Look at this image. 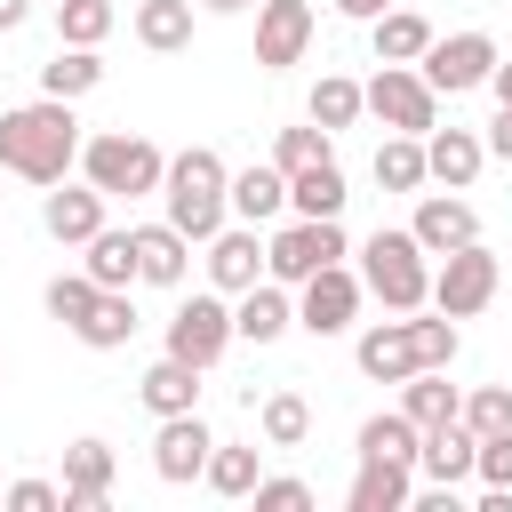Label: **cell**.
<instances>
[{"instance_id":"obj_30","label":"cell","mask_w":512,"mask_h":512,"mask_svg":"<svg viewBox=\"0 0 512 512\" xmlns=\"http://www.w3.org/2000/svg\"><path fill=\"white\" fill-rule=\"evenodd\" d=\"M80 272H88L96 288H128V280H136V224H128V232L104 224V232L88 240V264H80Z\"/></svg>"},{"instance_id":"obj_3","label":"cell","mask_w":512,"mask_h":512,"mask_svg":"<svg viewBox=\"0 0 512 512\" xmlns=\"http://www.w3.org/2000/svg\"><path fill=\"white\" fill-rule=\"evenodd\" d=\"M360 288L384 304V312H424L432 304V256L416 232H368L360 248Z\"/></svg>"},{"instance_id":"obj_49","label":"cell","mask_w":512,"mask_h":512,"mask_svg":"<svg viewBox=\"0 0 512 512\" xmlns=\"http://www.w3.org/2000/svg\"><path fill=\"white\" fill-rule=\"evenodd\" d=\"M200 8H216V16H240V8H248V0H200Z\"/></svg>"},{"instance_id":"obj_15","label":"cell","mask_w":512,"mask_h":512,"mask_svg":"<svg viewBox=\"0 0 512 512\" xmlns=\"http://www.w3.org/2000/svg\"><path fill=\"white\" fill-rule=\"evenodd\" d=\"M416 472L424 480H440V488H456V480H472L480 472V432L456 416V424H432L424 432V448H416Z\"/></svg>"},{"instance_id":"obj_9","label":"cell","mask_w":512,"mask_h":512,"mask_svg":"<svg viewBox=\"0 0 512 512\" xmlns=\"http://www.w3.org/2000/svg\"><path fill=\"white\" fill-rule=\"evenodd\" d=\"M496 64H504V56H496V40H488V32H448V40L432 32V48L416 56V72H424V80H432L440 96L488 88V72H496Z\"/></svg>"},{"instance_id":"obj_16","label":"cell","mask_w":512,"mask_h":512,"mask_svg":"<svg viewBox=\"0 0 512 512\" xmlns=\"http://www.w3.org/2000/svg\"><path fill=\"white\" fill-rule=\"evenodd\" d=\"M40 224H48L64 248H88V240L104 232V192H96V184H56V192L40 200Z\"/></svg>"},{"instance_id":"obj_28","label":"cell","mask_w":512,"mask_h":512,"mask_svg":"<svg viewBox=\"0 0 512 512\" xmlns=\"http://www.w3.org/2000/svg\"><path fill=\"white\" fill-rule=\"evenodd\" d=\"M72 336H80L88 352H120V344L136 336V304H128V288H104V296H96V312H88Z\"/></svg>"},{"instance_id":"obj_2","label":"cell","mask_w":512,"mask_h":512,"mask_svg":"<svg viewBox=\"0 0 512 512\" xmlns=\"http://www.w3.org/2000/svg\"><path fill=\"white\" fill-rule=\"evenodd\" d=\"M160 200H168V224H176L184 240H216V232H224V216H232V168H224L208 144H192V152H176V160H168Z\"/></svg>"},{"instance_id":"obj_33","label":"cell","mask_w":512,"mask_h":512,"mask_svg":"<svg viewBox=\"0 0 512 512\" xmlns=\"http://www.w3.org/2000/svg\"><path fill=\"white\" fill-rule=\"evenodd\" d=\"M416 448H424V432L408 424V408H392V416H368V424H360V456H384V464H416Z\"/></svg>"},{"instance_id":"obj_40","label":"cell","mask_w":512,"mask_h":512,"mask_svg":"<svg viewBox=\"0 0 512 512\" xmlns=\"http://www.w3.org/2000/svg\"><path fill=\"white\" fill-rule=\"evenodd\" d=\"M408 336H416V368H448L456 360V320L440 312V320H416L408 312Z\"/></svg>"},{"instance_id":"obj_44","label":"cell","mask_w":512,"mask_h":512,"mask_svg":"<svg viewBox=\"0 0 512 512\" xmlns=\"http://www.w3.org/2000/svg\"><path fill=\"white\" fill-rule=\"evenodd\" d=\"M8 512H64V488H48V480H16V488H8Z\"/></svg>"},{"instance_id":"obj_36","label":"cell","mask_w":512,"mask_h":512,"mask_svg":"<svg viewBox=\"0 0 512 512\" xmlns=\"http://www.w3.org/2000/svg\"><path fill=\"white\" fill-rule=\"evenodd\" d=\"M360 112H368V96H360V80H344V72H328V80L312 88V120H320L328 136H336V128H352Z\"/></svg>"},{"instance_id":"obj_23","label":"cell","mask_w":512,"mask_h":512,"mask_svg":"<svg viewBox=\"0 0 512 512\" xmlns=\"http://www.w3.org/2000/svg\"><path fill=\"white\" fill-rule=\"evenodd\" d=\"M136 392H144V408H152V416H184V408H200V368H192V360H176V352H160V360L144 368V384H136Z\"/></svg>"},{"instance_id":"obj_31","label":"cell","mask_w":512,"mask_h":512,"mask_svg":"<svg viewBox=\"0 0 512 512\" xmlns=\"http://www.w3.org/2000/svg\"><path fill=\"white\" fill-rule=\"evenodd\" d=\"M136 40L160 48V56L192 48V0H144V8H136Z\"/></svg>"},{"instance_id":"obj_25","label":"cell","mask_w":512,"mask_h":512,"mask_svg":"<svg viewBox=\"0 0 512 512\" xmlns=\"http://www.w3.org/2000/svg\"><path fill=\"white\" fill-rule=\"evenodd\" d=\"M344 200H352V192H344V168H336V160H312V168L288 176V208H296V216H344Z\"/></svg>"},{"instance_id":"obj_29","label":"cell","mask_w":512,"mask_h":512,"mask_svg":"<svg viewBox=\"0 0 512 512\" xmlns=\"http://www.w3.org/2000/svg\"><path fill=\"white\" fill-rule=\"evenodd\" d=\"M96 80H104L96 48H56V56L40 64V96H64V104H80V96H88Z\"/></svg>"},{"instance_id":"obj_47","label":"cell","mask_w":512,"mask_h":512,"mask_svg":"<svg viewBox=\"0 0 512 512\" xmlns=\"http://www.w3.org/2000/svg\"><path fill=\"white\" fill-rule=\"evenodd\" d=\"M24 16H32V0H0V32H16Z\"/></svg>"},{"instance_id":"obj_34","label":"cell","mask_w":512,"mask_h":512,"mask_svg":"<svg viewBox=\"0 0 512 512\" xmlns=\"http://www.w3.org/2000/svg\"><path fill=\"white\" fill-rule=\"evenodd\" d=\"M256 424H264V440H272V448H304V432H312V408H304V392H264Z\"/></svg>"},{"instance_id":"obj_1","label":"cell","mask_w":512,"mask_h":512,"mask_svg":"<svg viewBox=\"0 0 512 512\" xmlns=\"http://www.w3.org/2000/svg\"><path fill=\"white\" fill-rule=\"evenodd\" d=\"M80 120L64 96H32V104H8L0 112V168L24 176V184H64V168L80 160Z\"/></svg>"},{"instance_id":"obj_26","label":"cell","mask_w":512,"mask_h":512,"mask_svg":"<svg viewBox=\"0 0 512 512\" xmlns=\"http://www.w3.org/2000/svg\"><path fill=\"white\" fill-rule=\"evenodd\" d=\"M400 408H408V424H416V432H432V424H456V416H464V400H456V384H440V368H416V376L400 384Z\"/></svg>"},{"instance_id":"obj_14","label":"cell","mask_w":512,"mask_h":512,"mask_svg":"<svg viewBox=\"0 0 512 512\" xmlns=\"http://www.w3.org/2000/svg\"><path fill=\"white\" fill-rule=\"evenodd\" d=\"M208 280H216L224 296L256 288V280H264V232H256V224H224V232L208 240Z\"/></svg>"},{"instance_id":"obj_21","label":"cell","mask_w":512,"mask_h":512,"mask_svg":"<svg viewBox=\"0 0 512 512\" xmlns=\"http://www.w3.org/2000/svg\"><path fill=\"white\" fill-rule=\"evenodd\" d=\"M480 160H488V136H472V128H432V136H424V168H432V184H448V192H464V184L480 176Z\"/></svg>"},{"instance_id":"obj_39","label":"cell","mask_w":512,"mask_h":512,"mask_svg":"<svg viewBox=\"0 0 512 512\" xmlns=\"http://www.w3.org/2000/svg\"><path fill=\"white\" fill-rule=\"evenodd\" d=\"M272 160L296 176V168H312V160H336V144H328V128L312 120V128H280V144H272Z\"/></svg>"},{"instance_id":"obj_11","label":"cell","mask_w":512,"mask_h":512,"mask_svg":"<svg viewBox=\"0 0 512 512\" xmlns=\"http://www.w3.org/2000/svg\"><path fill=\"white\" fill-rule=\"evenodd\" d=\"M304 48H312V0H264L256 8V64L288 72V64H304Z\"/></svg>"},{"instance_id":"obj_51","label":"cell","mask_w":512,"mask_h":512,"mask_svg":"<svg viewBox=\"0 0 512 512\" xmlns=\"http://www.w3.org/2000/svg\"><path fill=\"white\" fill-rule=\"evenodd\" d=\"M0 200H8V192H0Z\"/></svg>"},{"instance_id":"obj_5","label":"cell","mask_w":512,"mask_h":512,"mask_svg":"<svg viewBox=\"0 0 512 512\" xmlns=\"http://www.w3.org/2000/svg\"><path fill=\"white\" fill-rule=\"evenodd\" d=\"M352 248H344V224L336 216H296V224H280L272 240H264V272L272 280H288V288H304L312 272H328V264H344Z\"/></svg>"},{"instance_id":"obj_12","label":"cell","mask_w":512,"mask_h":512,"mask_svg":"<svg viewBox=\"0 0 512 512\" xmlns=\"http://www.w3.org/2000/svg\"><path fill=\"white\" fill-rule=\"evenodd\" d=\"M208 424H200V408H184V416H160V440H152V472L168 480V488H184V480H200L208 472Z\"/></svg>"},{"instance_id":"obj_4","label":"cell","mask_w":512,"mask_h":512,"mask_svg":"<svg viewBox=\"0 0 512 512\" xmlns=\"http://www.w3.org/2000/svg\"><path fill=\"white\" fill-rule=\"evenodd\" d=\"M80 176H88L104 200H136V192H160L168 160H160V144H152V136L104 128V136H88V144H80Z\"/></svg>"},{"instance_id":"obj_24","label":"cell","mask_w":512,"mask_h":512,"mask_svg":"<svg viewBox=\"0 0 512 512\" xmlns=\"http://www.w3.org/2000/svg\"><path fill=\"white\" fill-rule=\"evenodd\" d=\"M280 208H288V168H280V160L232 176V216H240V224H272Z\"/></svg>"},{"instance_id":"obj_35","label":"cell","mask_w":512,"mask_h":512,"mask_svg":"<svg viewBox=\"0 0 512 512\" xmlns=\"http://www.w3.org/2000/svg\"><path fill=\"white\" fill-rule=\"evenodd\" d=\"M112 24H120L112 0H56V40H64V48H96Z\"/></svg>"},{"instance_id":"obj_32","label":"cell","mask_w":512,"mask_h":512,"mask_svg":"<svg viewBox=\"0 0 512 512\" xmlns=\"http://www.w3.org/2000/svg\"><path fill=\"white\" fill-rule=\"evenodd\" d=\"M424 176H432V168H424V136H400V128H392V136L376 144V184H384V192H416Z\"/></svg>"},{"instance_id":"obj_43","label":"cell","mask_w":512,"mask_h":512,"mask_svg":"<svg viewBox=\"0 0 512 512\" xmlns=\"http://www.w3.org/2000/svg\"><path fill=\"white\" fill-rule=\"evenodd\" d=\"M480 488H512V432L480 440Z\"/></svg>"},{"instance_id":"obj_7","label":"cell","mask_w":512,"mask_h":512,"mask_svg":"<svg viewBox=\"0 0 512 512\" xmlns=\"http://www.w3.org/2000/svg\"><path fill=\"white\" fill-rule=\"evenodd\" d=\"M360 96H368V112H376L384 128H400V136H432V128H440V88H432L416 64H384Z\"/></svg>"},{"instance_id":"obj_37","label":"cell","mask_w":512,"mask_h":512,"mask_svg":"<svg viewBox=\"0 0 512 512\" xmlns=\"http://www.w3.org/2000/svg\"><path fill=\"white\" fill-rule=\"evenodd\" d=\"M216 496H256V480H264V464H256V448H208V472H200Z\"/></svg>"},{"instance_id":"obj_46","label":"cell","mask_w":512,"mask_h":512,"mask_svg":"<svg viewBox=\"0 0 512 512\" xmlns=\"http://www.w3.org/2000/svg\"><path fill=\"white\" fill-rule=\"evenodd\" d=\"M392 0H336V16H352V24H376Z\"/></svg>"},{"instance_id":"obj_27","label":"cell","mask_w":512,"mask_h":512,"mask_svg":"<svg viewBox=\"0 0 512 512\" xmlns=\"http://www.w3.org/2000/svg\"><path fill=\"white\" fill-rule=\"evenodd\" d=\"M368 32H376V64H416V56L432 48V24H424L416 8H384Z\"/></svg>"},{"instance_id":"obj_18","label":"cell","mask_w":512,"mask_h":512,"mask_svg":"<svg viewBox=\"0 0 512 512\" xmlns=\"http://www.w3.org/2000/svg\"><path fill=\"white\" fill-rule=\"evenodd\" d=\"M352 360H360V376H376V384H408V376H416V336H408V312H400V320H376V328L352 344Z\"/></svg>"},{"instance_id":"obj_48","label":"cell","mask_w":512,"mask_h":512,"mask_svg":"<svg viewBox=\"0 0 512 512\" xmlns=\"http://www.w3.org/2000/svg\"><path fill=\"white\" fill-rule=\"evenodd\" d=\"M488 88H496V104H512V64H496V72H488Z\"/></svg>"},{"instance_id":"obj_38","label":"cell","mask_w":512,"mask_h":512,"mask_svg":"<svg viewBox=\"0 0 512 512\" xmlns=\"http://www.w3.org/2000/svg\"><path fill=\"white\" fill-rule=\"evenodd\" d=\"M96 296H104V288H96L88 272H56V280H48V312H56L64 328H80V320L96 312Z\"/></svg>"},{"instance_id":"obj_50","label":"cell","mask_w":512,"mask_h":512,"mask_svg":"<svg viewBox=\"0 0 512 512\" xmlns=\"http://www.w3.org/2000/svg\"><path fill=\"white\" fill-rule=\"evenodd\" d=\"M0 504H8V488H0Z\"/></svg>"},{"instance_id":"obj_6","label":"cell","mask_w":512,"mask_h":512,"mask_svg":"<svg viewBox=\"0 0 512 512\" xmlns=\"http://www.w3.org/2000/svg\"><path fill=\"white\" fill-rule=\"evenodd\" d=\"M496 248H480V240H464V248H448L440 264H432V312H448V320H472V312H488L496 304Z\"/></svg>"},{"instance_id":"obj_19","label":"cell","mask_w":512,"mask_h":512,"mask_svg":"<svg viewBox=\"0 0 512 512\" xmlns=\"http://www.w3.org/2000/svg\"><path fill=\"white\" fill-rule=\"evenodd\" d=\"M184 272H192V240L160 216V224H136V280H152V288H184Z\"/></svg>"},{"instance_id":"obj_22","label":"cell","mask_w":512,"mask_h":512,"mask_svg":"<svg viewBox=\"0 0 512 512\" xmlns=\"http://www.w3.org/2000/svg\"><path fill=\"white\" fill-rule=\"evenodd\" d=\"M112 496V448L104 440H72L64 448V512H96Z\"/></svg>"},{"instance_id":"obj_17","label":"cell","mask_w":512,"mask_h":512,"mask_svg":"<svg viewBox=\"0 0 512 512\" xmlns=\"http://www.w3.org/2000/svg\"><path fill=\"white\" fill-rule=\"evenodd\" d=\"M232 328L248 336V344H280L288 328H296V304H288V280H256V288H240V304H232Z\"/></svg>"},{"instance_id":"obj_42","label":"cell","mask_w":512,"mask_h":512,"mask_svg":"<svg viewBox=\"0 0 512 512\" xmlns=\"http://www.w3.org/2000/svg\"><path fill=\"white\" fill-rule=\"evenodd\" d=\"M256 512H312V488L288 480V472L280 480H256Z\"/></svg>"},{"instance_id":"obj_10","label":"cell","mask_w":512,"mask_h":512,"mask_svg":"<svg viewBox=\"0 0 512 512\" xmlns=\"http://www.w3.org/2000/svg\"><path fill=\"white\" fill-rule=\"evenodd\" d=\"M360 272H344V264H328V272H312L304 288H296V328H312V336H344L352 328V312H360Z\"/></svg>"},{"instance_id":"obj_8","label":"cell","mask_w":512,"mask_h":512,"mask_svg":"<svg viewBox=\"0 0 512 512\" xmlns=\"http://www.w3.org/2000/svg\"><path fill=\"white\" fill-rule=\"evenodd\" d=\"M232 336H240V328H232V304H224V288H208V296H184V304L168 312V352H176V360H192V368H216Z\"/></svg>"},{"instance_id":"obj_45","label":"cell","mask_w":512,"mask_h":512,"mask_svg":"<svg viewBox=\"0 0 512 512\" xmlns=\"http://www.w3.org/2000/svg\"><path fill=\"white\" fill-rule=\"evenodd\" d=\"M488 152L512 160V104H496V120H488Z\"/></svg>"},{"instance_id":"obj_13","label":"cell","mask_w":512,"mask_h":512,"mask_svg":"<svg viewBox=\"0 0 512 512\" xmlns=\"http://www.w3.org/2000/svg\"><path fill=\"white\" fill-rule=\"evenodd\" d=\"M408 232L424 240V256H448V248L480 240V216H472V200H456V192H424L416 216H408Z\"/></svg>"},{"instance_id":"obj_41","label":"cell","mask_w":512,"mask_h":512,"mask_svg":"<svg viewBox=\"0 0 512 512\" xmlns=\"http://www.w3.org/2000/svg\"><path fill=\"white\" fill-rule=\"evenodd\" d=\"M464 424H472L480 440H496V432H512V392H504V384H480V392L464 400Z\"/></svg>"},{"instance_id":"obj_20","label":"cell","mask_w":512,"mask_h":512,"mask_svg":"<svg viewBox=\"0 0 512 512\" xmlns=\"http://www.w3.org/2000/svg\"><path fill=\"white\" fill-rule=\"evenodd\" d=\"M352 512H408L416 504V464H384V456H360L352 472Z\"/></svg>"}]
</instances>
